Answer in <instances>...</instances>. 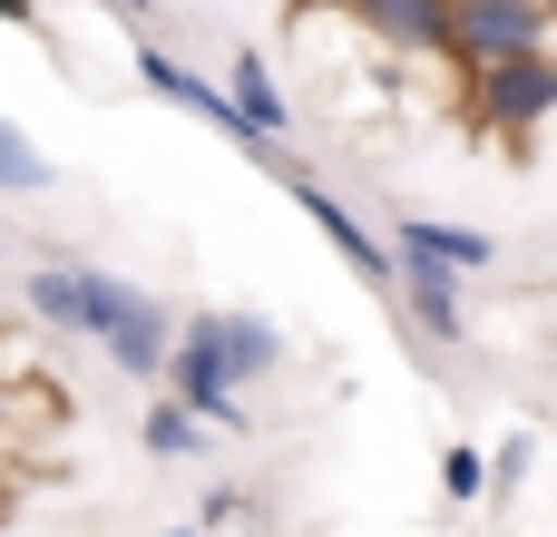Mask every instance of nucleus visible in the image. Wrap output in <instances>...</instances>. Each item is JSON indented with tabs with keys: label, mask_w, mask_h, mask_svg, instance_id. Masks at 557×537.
<instances>
[{
	"label": "nucleus",
	"mask_w": 557,
	"mask_h": 537,
	"mask_svg": "<svg viewBox=\"0 0 557 537\" xmlns=\"http://www.w3.org/2000/svg\"><path fill=\"white\" fill-rule=\"evenodd\" d=\"M20 303H29L49 333H78V342H98V352H108L127 382H157V372H166L176 313H166L157 294H137V284L98 274V264H29V274H20Z\"/></svg>",
	"instance_id": "nucleus-1"
},
{
	"label": "nucleus",
	"mask_w": 557,
	"mask_h": 537,
	"mask_svg": "<svg viewBox=\"0 0 557 537\" xmlns=\"http://www.w3.org/2000/svg\"><path fill=\"white\" fill-rule=\"evenodd\" d=\"M470 108H480V127H490V137L529 147V137L557 117V49H519V59L470 68Z\"/></svg>",
	"instance_id": "nucleus-2"
},
{
	"label": "nucleus",
	"mask_w": 557,
	"mask_h": 537,
	"mask_svg": "<svg viewBox=\"0 0 557 537\" xmlns=\"http://www.w3.org/2000/svg\"><path fill=\"white\" fill-rule=\"evenodd\" d=\"M166 401H186L206 430H245V401H235V382H225V352H215V313H186L176 323V342H166Z\"/></svg>",
	"instance_id": "nucleus-3"
},
{
	"label": "nucleus",
	"mask_w": 557,
	"mask_h": 537,
	"mask_svg": "<svg viewBox=\"0 0 557 537\" xmlns=\"http://www.w3.org/2000/svg\"><path fill=\"white\" fill-rule=\"evenodd\" d=\"M519 49H557V20L539 0H450V59L460 68H490Z\"/></svg>",
	"instance_id": "nucleus-4"
},
{
	"label": "nucleus",
	"mask_w": 557,
	"mask_h": 537,
	"mask_svg": "<svg viewBox=\"0 0 557 537\" xmlns=\"http://www.w3.org/2000/svg\"><path fill=\"white\" fill-rule=\"evenodd\" d=\"M137 78H147V88H157L166 108H186V117H206L215 137H235L245 157H264V166H274V147H264V137H255V127L235 117V98H225L215 78H196V68H186L176 49H157V39H137Z\"/></svg>",
	"instance_id": "nucleus-5"
},
{
	"label": "nucleus",
	"mask_w": 557,
	"mask_h": 537,
	"mask_svg": "<svg viewBox=\"0 0 557 537\" xmlns=\"http://www.w3.org/2000/svg\"><path fill=\"white\" fill-rule=\"evenodd\" d=\"M343 20L392 59H450V0H343Z\"/></svg>",
	"instance_id": "nucleus-6"
},
{
	"label": "nucleus",
	"mask_w": 557,
	"mask_h": 537,
	"mask_svg": "<svg viewBox=\"0 0 557 537\" xmlns=\"http://www.w3.org/2000/svg\"><path fill=\"white\" fill-rule=\"evenodd\" d=\"M284 186H294V205H304V215H313V225L333 235V254H343V264H352L362 284H392V245H382V235H372V225H362V215H352V205H343L333 186H313L304 166H294Z\"/></svg>",
	"instance_id": "nucleus-7"
},
{
	"label": "nucleus",
	"mask_w": 557,
	"mask_h": 537,
	"mask_svg": "<svg viewBox=\"0 0 557 537\" xmlns=\"http://www.w3.org/2000/svg\"><path fill=\"white\" fill-rule=\"evenodd\" d=\"M392 294L411 303V323L450 352V342H470V313H460V274L450 264H431V254H392Z\"/></svg>",
	"instance_id": "nucleus-8"
},
{
	"label": "nucleus",
	"mask_w": 557,
	"mask_h": 537,
	"mask_svg": "<svg viewBox=\"0 0 557 537\" xmlns=\"http://www.w3.org/2000/svg\"><path fill=\"white\" fill-rule=\"evenodd\" d=\"M392 254H431V264H450V274H490V264H499V245H490L480 225H450V215H401V225H392Z\"/></svg>",
	"instance_id": "nucleus-9"
},
{
	"label": "nucleus",
	"mask_w": 557,
	"mask_h": 537,
	"mask_svg": "<svg viewBox=\"0 0 557 537\" xmlns=\"http://www.w3.org/2000/svg\"><path fill=\"white\" fill-rule=\"evenodd\" d=\"M225 98H235V117L264 137V147H284L294 137V98L274 88V68H264V49H235V68H225Z\"/></svg>",
	"instance_id": "nucleus-10"
},
{
	"label": "nucleus",
	"mask_w": 557,
	"mask_h": 537,
	"mask_svg": "<svg viewBox=\"0 0 557 537\" xmlns=\"http://www.w3.org/2000/svg\"><path fill=\"white\" fill-rule=\"evenodd\" d=\"M215 352H225V382H235V391L264 382V372H284V333H274L264 313H215Z\"/></svg>",
	"instance_id": "nucleus-11"
},
{
	"label": "nucleus",
	"mask_w": 557,
	"mask_h": 537,
	"mask_svg": "<svg viewBox=\"0 0 557 537\" xmlns=\"http://www.w3.org/2000/svg\"><path fill=\"white\" fill-rule=\"evenodd\" d=\"M137 440H147V460H196V450H206V421H196L186 401H147Z\"/></svg>",
	"instance_id": "nucleus-12"
},
{
	"label": "nucleus",
	"mask_w": 557,
	"mask_h": 537,
	"mask_svg": "<svg viewBox=\"0 0 557 537\" xmlns=\"http://www.w3.org/2000/svg\"><path fill=\"white\" fill-rule=\"evenodd\" d=\"M49 186H59V166H49V157L0 117V196H49Z\"/></svg>",
	"instance_id": "nucleus-13"
},
{
	"label": "nucleus",
	"mask_w": 557,
	"mask_h": 537,
	"mask_svg": "<svg viewBox=\"0 0 557 537\" xmlns=\"http://www.w3.org/2000/svg\"><path fill=\"white\" fill-rule=\"evenodd\" d=\"M441 499H450V509H470V499H490V450H470V440H450V450H441Z\"/></svg>",
	"instance_id": "nucleus-14"
},
{
	"label": "nucleus",
	"mask_w": 557,
	"mask_h": 537,
	"mask_svg": "<svg viewBox=\"0 0 557 537\" xmlns=\"http://www.w3.org/2000/svg\"><path fill=\"white\" fill-rule=\"evenodd\" d=\"M519 479H529V440H499L490 450V489H519Z\"/></svg>",
	"instance_id": "nucleus-15"
},
{
	"label": "nucleus",
	"mask_w": 557,
	"mask_h": 537,
	"mask_svg": "<svg viewBox=\"0 0 557 537\" xmlns=\"http://www.w3.org/2000/svg\"><path fill=\"white\" fill-rule=\"evenodd\" d=\"M245 519V489H206V509H196V528H235Z\"/></svg>",
	"instance_id": "nucleus-16"
},
{
	"label": "nucleus",
	"mask_w": 557,
	"mask_h": 537,
	"mask_svg": "<svg viewBox=\"0 0 557 537\" xmlns=\"http://www.w3.org/2000/svg\"><path fill=\"white\" fill-rule=\"evenodd\" d=\"M0 20L10 29H39V0H0Z\"/></svg>",
	"instance_id": "nucleus-17"
},
{
	"label": "nucleus",
	"mask_w": 557,
	"mask_h": 537,
	"mask_svg": "<svg viewBox=\"0 0 557 537\" xmlns=\"http://www.w3.org/2000/svg\"><path fill=\"white\" fill-rule=\"evenodd\" d=\"M108 10H117V20H147V10H157V0H108Z\"/></svg>",
	"instance_id": "nucleus-18"
},
{
	"label": "nucleus",
	"mask_w": 557,
	"mask_h": 537,
	"mask_svg": "<svg viewBox=\"0 0 557 537\" xmlns=\"http://www.w3.org/2000/svg\"><path fill=\"white\" fill-rule=\"evenodd\" d=\"M157 537H206V528H157Z\"/></svg>",
	"instance_id": "nucleus-19"
},
{
	"label": "nucleus",
	"mask_w": 557,
	"mask_h": 537,
	"mask_svg": "<svg viewBox=\"0 0 557 537\" xmlns=\"http://www.w3.org/2000/svg\"><path fill=\"white\" fill-rule=\"evenodd\" d=\"M539 10H548V20H557V0H539Z\"/></svg>",
	"instance_id": "nucleus-20"
}]
</instances>
